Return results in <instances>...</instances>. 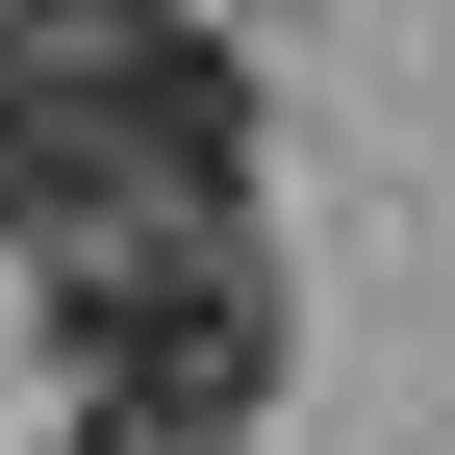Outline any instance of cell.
Listing matches in <instances>:
<instances>
[{
	"mask_svg": "<svg viewBox=\"0 0 455 455\" xmlns=\"http://www.w3.org/2000/svg\"><path fill=\"white\" fill-rule=\"evenodd\" d=\"M228 203H253V76L203 26L101 51V76H0V228H26V278H101V253L228 228Z\"/></svg>",
	"mask_w": 455,
	"mask_h": 455,
	"instance_id": "6da1fadb",
	"label": "cell"
},
{
	"mask_svg": "<svg viewBox=\"0 0 455 455\" xmlns=\"http://www.w3.org/2000/svg\"><path fill=\"white\" fill-rule=\"evenodd\" d=\"M51 355H76L101 430L203 455V430H253V379H278V278H253V228H152V253L51 278Z\"/></svg>",
	"mask_w": 455,
	"mask_h": 455,
	"instance_id": "7a4b0ae2",
	"label": "cell"
},
{
	"mask_svg": "<svg viewBox=\"0 0 455 455\" xmlns=\"http://www.w3.org/2000/svg\"><path fill=\"white\" fill-rule=\"evenodd\" d=\"M178 0H0V76H101V51H152Z\"/></svg>",
	"mask_w": 455,
	"mask_h": 455,
	"instance_id": "3957f363",
	"label": "cell"
}]
</instances>
